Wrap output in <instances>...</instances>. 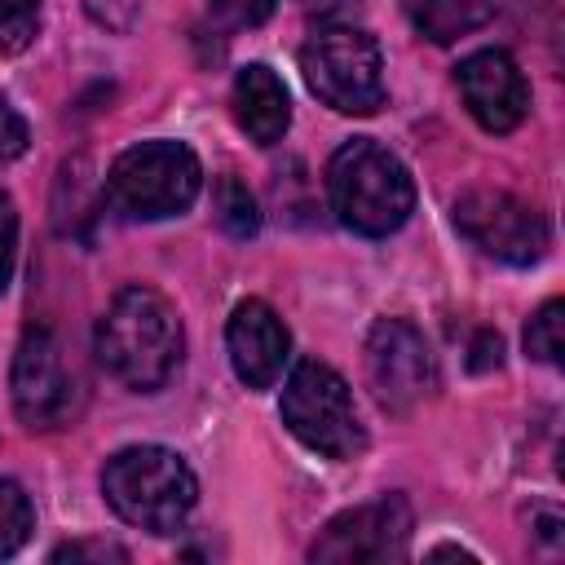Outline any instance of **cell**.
<instances>
[{
	"label": "cell",
	"instance_id": "1",
	"mask_svg": "<svg viewBox=\"0 0 565 565\" xmlns=\"http://www.w3.org/2000/svg\"><path fill=\"white\" fill-rule=\"evenodd\" d=\"M93 353L102 371L124 388L132 393L163 388L185 358V331L172 300L146 282L119 287L93 327Z\"/></svg>",
	"mask_w": 565,
	"mask_h": 565
},
{
	"label": "cell",
	"instance_id": "2",
	"mask_svg": "<svg viewBox=\"0 0 565 565\" xmlns=\"http://www.w3.org/2000/svg\"><path fill=\"white\" fill-rule=\"evenodd\" d=\"M327 199L344 230L362 238H388L415 212V181L388 146L353 137L327 159Z\"/></svg>",
	"mask_w": 565,
	"mask_h": 565
},
{
	"label": "cell",
	"instance_id": "3",
	"mask_svg": "<svg viewBox=\"0 0 565 565\" xmlns=\"http://www.w3.org/2000/svg\"><path fill=\"white\" fill-rule=\"evenodd\" d=\"M102 494L119 521L146 534H172L194 512L199 481L168 446H124L102 468Z\"/></svg>",
	"mask_w": 565,
	"mask_h": 565
},
{
	"label": "cell",
	"instance_id": "4",
	"mask_svg": "<svg viewBox=\"0 0 565 565\" xmlns=\"http://www.w3.org/2000/svg\"><path fill=\"white\" fill-rule=\"evenodd\" d=\"M203 190V163L185 141L154 137L128 146L102 181V203L128 221L181 216Z\"/></svg>",
	"mask_w": 565,
	"mask_h": 565
},
{
	"label": "cell",
	"instance_id": "5",
	"mask_svg": "<svg viewBox=\"0 0 565 565\" xmlns=\"http://www.w3.org/2000/svg\"><path fill=\"white\" fill-rule=\"evenodd\" d=\"M278 415L287 433L322 459H358L366 450V424L340 371L318 358H300L282 384Z\"/></svg>",
	"mask_w": 565,
	"mask_h": 565
},
{
	"label": "cell",
	"instance_id": "6",
	"mask_svg": "<svg viewBox=\"0 0 565 565\" xmlns=\"http://www.w3.org/2000/svg\"><path fill=\"white\" fill-rule=\"evenodd\" d=\"M309 93L340 115H375L384 106V53L362 26L327 22L300 44Z\"/></svg>",
	"mask_w": 565,
	"mask_h": 565
},
{
	"label": "cell",
	"instance_id": "7",
	"mask_svg": "<svg viewBox=\"0 0 565 565\" xmlns=\"http://www.w3.org/2000/svg\"><path fill=\"white\" fill-rule=\"evenodd\" d=\"M450 216H455V230L481 256L503 260V265H534V260H543V252L552 243L547 216L508 190L472 185L455 199Z\"/></svg>",
	"mask_w": 565,
	"mask_h": 565
},
{
	"label": "cell",
	"instance_id": "8",
	"mask_svg": "<svg viewBox=\"0 0 565 565\" xmlns=\"http://www.w3.org/2000/svg\"><path fill=\"white\" fill-rule=\"evenodd\" d=\"M366 384L388 415H411L437 393V353L411 318H380L366 331Z\"/></svg>",
	"mask_w": 565,
	"mask_h": 565
},
{
	"label": "cell",
	"instance_id": "9",
	"mask_svg": "<svg viewBox=\"0 0 565 565\" xmlns=\"http://www.w3.org/2000/svg\"><path fill=\"white\" fill-rule=\"evenodd\" d=\"M9 397L18 419L31 433H49L75 419L79 411V384L62 362V344L49 327H26L18 349H13V371H9Z\"/></svg>",
	"mask_w": 565,
	"mask_h": 565
},
{
	"label": "cell",
	"instance_id": "10",
	"mask_svg": "<svg viewBox=\"0 0 565 565\" xmlns=\"http://www.w3.org/2000/svg\"><path fill=\"white\" fill-rule=\"evenodd\" d=\"M411 503L406 494H380L371 503H358L322 525V534L309 547V561H397L411 543Z\"/></svg>",
	"mask_w": 565,
	"mask_h": 565
},
{
	"label": "cell",
	"instance_id": "11",
	"mask_svg": "<svg viewBox=\"0 0 565 565\" xmlns=\"http://www.w3.org/2000/svg\"><path fill=\"white\" fill-rule=\"evenodd\" d=\"M455 84L463 93L468 115L486 132H512L530 115V84H525L521 66L512 62V53H503V49L468 53L455 71Z\"/></svg>",
	"mask_w": 565,
	"mask_h": 565
},
{
	"label": "cell",
	"instance_id": "12",
	"mask_svg": "<svg viewBox=\"0 0 565 565\" xmlns=\"http://www.w3.org/2000/svg\"><path fill=\"white\" fill-rule=\"evenodd\" d=\"M225 349H230V366H234L238 384L274 388V380L282 375V366L291 358V331L265 300L252 296V300L234 305L230 327H225Z\"/></svg>",
	"mask_w": 565,
	"mask_h": 565
},
{
	"label": "cell",
	"instance_id": "13",
	"mask_svg": "<svg viewBox=\"0 0 565 565\" xmlns=\"http://www.w3.org/2000/svg\"><path fill=\"white\" fill-rule=\"evenodd\" d=\"M230 110H234L238 132H243L247 141H256V146H274V141H282V132L291 128V97H287V84H282L265 62H247V66L234 75Z\"/></svg>",
	"mask_w": 565,
	"mask_h": 565
},
{
	"label": "cell",
	"instance_id": "14",
	"mask_svg": "<svg viewBox=\"0 0 565 565\" xmlns=\"http://www.w3.org/2000/svg\"><path fill=\"white\" fill-rule=\"evenodd\" d=\"M411 26L433 44H455L481 22H490L494 0H406Z\"/></svg>",
	"mask_w": 565,
	"mask_h": 565
},
{
	"label": "cell",
	"instance_id": "15",
	"mask_svg": "<svg viewBox=\"0 0 565 565\" xmlns=\"http://www.w3.org/2000/svg\"><path fill=\"white\" fill-rule=\"evenodd\" d=\"M212 207H216V225L230 238H252L260 230V207L252 199V190L238 177H221L212 190Z\"/></svg>",
	"mask_w": 565,
	"mask_h": 565
},
{
	"label": "cell",
	"instance_id": "16",
	"mask_svg": "<svg viewBox=\"0 0 565 565\" xmlns=\"http://www.w3.org/2000/svg\"><path fill=\"white\" fill-rule=\"evenodd\" d=\"M35 530V508L26 499V490L9 477H0V561L13 556Z\"/></svg>",
	"mask_w": 565,
	"mask_h": 565
},
{
	"label": "cell",
	"instance_id": "17",
	"mask_svg": "<svg viewBox=\"0 0 565 565\" xmlns=\"http://www.w3.org/2000/svg\"><path fill=\"white\" fill-rule=\"evenodd\" d=\"M40 35V0H0V57H18Z\"/></svg>",
	"mask_w": 565,
	"mask_h": 565
},
{
	"label": "cell",
	"instance_id": "18",
	"mask_svg": "<svg viewBox=\"0 0 565 565\" xmlns=\"http://www.w3.org/2000/svg\"><path fill=\"white\" fill-rule=\"evenodd\" d=\"M561 313H565V305L561 300H547V305H539L534 309V318H530V327H525V353L534 358V362H547V366H561Z\"/></svg>",
	"mask_w": 565,
	"mask_h": 565
},
{
	"label": "cell",
	"instance_id": "19",
	"mask_svg": "<svg viewBox=\"0 0 565 565\" xmlns=\"http://www.w3.org/2000/svg\"><path fill=\"white\" fill-rule=\"evenodd\" d=\"M26 141H31L26 119H22V115H18V106L0 93V163L22 159V154H26Z\"/></svg>",
	"mask_w": 565,
	"mask_h": 565
},
{
	"label": "cell",
	"instance_id": "20",
	"mask_svg": "<svg viewBox=\"0 0 565 565\" xmlns=\"http://www.w3.org/2000/svg\"><path fill=\"white\" fill-rule=\"evenodd\" d=\"M13 260H18V203L13 194L0 190V296L13 278Z\"/></svg>",
	"mask_w": 565,
	"mask_h": 565
},
{
	"label": "cell",
	"instance_id": "21",
	"mask_svg": "<svg viewBox=\"0 0 565 565\" xmlns=\"http://www.w3.org/2000/svg\"><path fill=\"white\" fill-rule=\"evenodd\" d=\"M207 9L225 26H260L278 9V0H207Z\"/></svg>",
	"mask_w": 565,
	"mask_h": 565
},
{
	"label": "cell",
	"instance_id": "22",
	"mask_svg": "<svg viewBox=\"0 0 565 565\" xmlns=\"http://www.w3.org/2000/svg\"><path fill=\"white\" fill-rule=\"evenodd\" d=\"M49 561H128V552L119 543H106V539H75V543L53 547Z\"/></svg>",
	"mask_w": 565,
	"mask_h": 565
},
{
	"label": "cell",
	"instance_id": "23",
	"mask_svg": "<svg viewBox=\"0 0 565 565\" xmlns=\"http://www.w3.org/2000/svg\"><path fill=\"white\" fill-rule=\"evenodd\" d=\"M84 9L97 26H110V31H132L137 22V0H84Z\"/></svg>",
	"mask_w": 565,
	"mask_h": 565
},
{
	"label": "cell",
	"instance_id": "24",
	"mask_svg": "<svg viewBox=\"0 0 565 565\" xmlns=\"http://www.w3.org/2000/svg\"><path fill=\"white\" fill-rule=\"evenodd\" d=\"M499 362H503V340H499V331H481V335L472 340L468 366H472V371H490V366H499Z\"/></svg>",
	"mask_w": 565,
	"mask_h": 565
},
{
	"label": "cell",
	"instance_id": "25",
	"mask_svg": "<svg viewBox=\"0 0 565 565\" xmlns=\"http://www.w3.org/2000/svg\"><path fill=\"white\" fill-rule=\"evenodd\" d=\"M313 4H340V0H313Z\"/></svg>",
	"mask_w": 565,
	"mask_h": 565
}]
</instances>
